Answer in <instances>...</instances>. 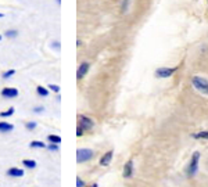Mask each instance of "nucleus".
I'll use <instances>...</instances> for the list:
<instances>
[{
    "label": "nucleus",
    "mask_w": 208,
    "mask_h": 187,
    "mask_svg": "<svg viewBox=\"0 0 208 187\" xmlns=\"http://www.w3.org/2000/svg\"><path fill=\"white\" fill-rule=\"evenodd\" d=\"M192 83L198 91H201L203 94L208 96V81L201 76H193L192 78Z\"/></svg>",
    "instance_id": "nucleus-1"
},
{
    "label": "nucleus",
    "mask_w": 208,
    "mask_h": 187,
    "mask_svg": "<svg viewBox=\"0 0 208 187\" xmlns=\"http://www.w3.org/2000/svg\"><path fill=\"white\" fill-rule=\"evenodd\" d=\"M93 158V151L89 148H79L76 151V162L82 164V162H88Z\"/></svg>",
    "instance_id": "nucleus-2"
},
{
    "label": "nucleus",
    "mask_w": 208,
    "mask_h": 187,
    "mask_svg": "<svg viewBox=\"0 0 208 187\" xmlns=\"http://www.w3.org/2000/svg\"><path fill=\"white\" fill-rule=\"evenodd\" d=\"M198 159H200V153H194L192 155V159H190V165L187 168V176L193 177L198 171Z\"/></svg>",
    "instance_id": "nucleus-3"
},
{
    "label": "nucleus",
    "mask_w": 208,
    "mask_h": 187,
    "mask_svg": "<svg viewBox=\"0 0 208 187\" xmlns=\"http://www.w3.org/2000/svg\"><path fill=\"white\" fill-rule=\"evenodd\" d=\"M78 125L82 127L83 130H90L92 127L94 126V122L90 119L89 117H85V115H79L78 117Z\"/></svg>",
    "instance_id": "nucleus-4"
},
{
    "label": "nucleus",
    "mask_w": 208,
    "mask_h": 187,
    "mask_svg": "<svg viewBox=\"0 0 208 187\" xmlns=\"http://www.w3.org/2000/svg\"><path fill=\"white\" fill-rule=\"evenodd\" d=\"M176 68H168V67H160L156 69V76L157 78H169L172 73H175Z\"/></svg>",
    "instance_id": "nucleus-5"
},
{
    "label": "nucleus",
    "mask_w": 208,
    "mask_h": 187,
    "mask_svg": "<svg viewBox=\"0 0 208 187\" xmlns=\"http://www.w3.org/2000/svg\"><path fill=\"white\" fill-rule=\"evenodd\" d=\"M2 96L4 99H16L18 96V90L16 87H4L2 90Z\"/></svg>",
    "instance_id": "nucleus-6"
},
{
    "label": "nucleus",
    "mask_w": 208,
    "mask_h": 187,
    "mask_svg": "<svg viewBox=\"0 0 208 187\" xmlns=\"http://www.w3.org/2000/svg\"><path fill=\"white\" fill-rule=\"evenodd\" d=\"M89 68H90V64H89V62H82V64L79 65L78 71H76V78L82 79L83 76H86V73L89 72Z\"/></svg>",
    "instance_id": "nucleus-7"
},
{
    "label": "nucleus",
    "mask_w": 208,
    "mask_h": 187,
    "mask_svg": "<svg viewBox=\"0 0 208 187\" xmlns=\"http://www.w3.org/2000/svg\"><path fill=\"white\" fill-rule=\"evenodd\" d=\"M133 175V161H128L124 166V177H130Z\"/></svg>",
    "instance_id": "nucleus-8"
},
{
    "label": "nucleus",
    "mask_w": 208,
    "mask_h": 187,
    "mask_svg": "<svg viewBox=\"0 0 208 187\" xmlns=\"http://www.w3.org/2000/svg\"><path fill=\"white\" fill-rule=\"evenodd\" d=\"M112 155H114V153L112 151H108V153H106L102 157V159H100V165L102 166H107L111 162V159H112Z\"/></svg>",
    "instance_id": "nucleus-9"
},
{
    "label": "nucleus",
    "mask_w": 208,
    "mask_h": 187,
    "mask_svg": "<svg viewBox=\"0 0 208 187\" xmlns=\"http://www.w3.org/2000/svg\"><path fill=\"white\" fill-rule=\"evenodd\" d=\"M7 175L11 177H22L24 176V171L20 168H10L7 171Z\"/></svg>",
    "instance_id": "nucleus-10"
},
{
    "label": "nucleus",
    "mask_w": 208,
    "mask_h": 187,
    "mask_svg": "<svg viewBox=\"0 0 208 187\" xmlns=\"http://www.w3.org/2000/svg\"><path fill=\"white\" fill-rule=\"evenodd\" d=\"M13 129H14V125H11L8 122H0V132H2V133L11 132Z\"/></svg>",
    "instance_id": "nucleus-11"
},
{
    "label": "nucleus",
    "mask_w": 208,
    "mask_h": 187,
    "mask_svg": "<svg viewBox=\"0 0 208 187\" xmlns=\"http://www.w3.org/2000/svg\"><path fill=\"white\" fill-rule=\"evenodd\" d=\"M22 164H24V166H25V168H28V169L36 168V162H35L34 159H24Z\"/></svg>",
    "instance_id": "nucleus-12"
},
{
    "label": "nucleus",
    "mask_w": 208,
    "mask_h": 187,
    "mask_svg": "<svg viewBox=\"0 0 208 187\" xmlns=\"http://www.w3.org/2000/svg\"><path fill=\"white\" fill-rule=\"evenodd\" d=\"M193 137L198 139V140H200V139H203V140H208V132H207V130H204V132L194 133V135H193Z\"/></svg>",
    "instance_id": "nucleus-13"
},
{
    "label": "nucleus",
    "mask_w": 208,
    "mask_h": 187,
    "mask_svg": "<svg viewBox=\"0 0 208 187\" xmlns=\"http://www.w3.org/2000/svg\"><path fill=\"white\" fill-rule=\"evenodd\" d=\"M47 140L50 141V143H56V144H60L61 143V137L57 135H49L47 136Z\"/></svg>",
    "instance_id": "nucleus-14"
},
{
    "label": "nucleus",
    "mask_w": 208,
    "mask_h": 187,
    "mask_svg": "<svg viewBox=\"0 0 208 187\" xmlns=\"http://www.w3.org/2000/svg\"><path fill=\"white\" fill-rule=\"evenodd\" d=\"M36 91H38V94L42 96V97H47V96H49V90H47L46 87H43V86H38Z\"/></svg>",
    "instance_id": "nucleus-15"
},
{
    "label": "nucleus",
    "mask_w": 208,
    "mask_h": 187,
    "mask_svg": "<svg viewBox=\"0 0 208 187\" xmlns=\"http://www.w3.org/2000/svg\"><path fill=\"white\" fill-rule=\"evenodd\" d=\"M14 114V108L11 107V108H8L7 111H3V112H0V117L2 118H7V117H11V115Z\"/></svg>",
    "instance_id": "nucleus-16"
},
{
    "label": "nucleus",
    "mask_w": 208,
    "mask_h": 187,
    "mask_svg": "<svg viewBox=\"0 0 208 187\" xmlns=\"http://www.w3.org/2000/svg\"><path fill=\"white\" fill-rule=\"evenodd\" d=\"M31 147L32 148H44V147H46V144H44L43 143V141H32V143H31Z\"/></svg>",
    "instance_id": "nucleus-17"
},
{
    "label": "nucleus",
    "mask_w": 208,
    "mask_h": 187,
    "mask_svg": "<svg viewBox=\"0 0 208 187\" xmlns=\"http://www.w3.org/2000/svg\"><path fill=\"white\" fill-rule=\"evenodd\" d=\"M4 35H6L7 38H16L17 35H18V32H17V31H14V29H11V31H7V32H6Z\"/></svg>",
    "instance_id": "nucleus-18"
},
{
    "label": "nucleus",
    "mask_w": 208,
    "mask_h": 187,
    "mask_svg": "<svg viewBox=\"0 0 208 187\" xmlns=\"http://www.w3.org/2000/svg\"><path fill=\"white\" fill-rule=\"evenodd\" d=\"M14 73H16V69H10V71H7V72L3 73V78L7 79V78H10V76H13Z\"/></svg>",
    "instance_id": "nucleus-19"
},
{
    "label": "nucleus",
    "mask_w": 208,
    "mask_h": 187,
    "mask_svg": "<svg viewBox=\"0 0 208 187\" xmlns=\"http://www.w3.org/2000/svg\"><path fill=\"white\" fill-rule=\"evenodd\" d=\"M25 127L28 130H34L35 127H36V122H26L25 123Z\"/></svg>",
    "instance_id": "nucleus-20"
},
{
    "label": "nucleus",
    "mask_w": 208,
    "mask_h": 187,
    "mask_svg": "<svg viewBox=\"0 0 208 187\" xmlns=\"http://www.w3.org/2000/svg\"><path fill=\"white\" fill-rule=\"evenodd\" d=\"M47 148H49L50 151H58V144H56V143H50L49 145H47Z\"/></svg>",
    "instance_id": "nucleus-21"
},
{
    "label": "nucleus",
    "mask_w": 208,
    "mask_h": 187,
    "mask_svg": "<svg viewBox=\"0 0 208 187\" xmlns=\"http://www.w3.org/2000/svg\"><path fill=\"white\" fill-rule=\"evenodd\" d=\"M49 89H50V90H53V91H56V93L60 91V86H57V85H49Z\"/></svg>",
    "instance_id": "nucleus-22"
},
{
    "label": "nucleus",
    "mask_w": 208,
    "mask_h": 187,
    "mask_svg": "<svg viewBox=\"0 0 208 187\" xmlns=\"http://www.w3.org/2000/svg\"><path fill=\"white\" fill-rule=\"evenodd\" d=\"M76 187H85V183H83V180L81 177H76Z\"/></svg>",
    "instance_id": "nucleus-23"
},
{
    "label": "nucleus",
    "mask_w": 208,
    "mask_h": 187,
    "mask_svg": "<svg viewBox=\"0 0 208 187\" xmlns=\"http://www.w3.org/2000/svg\"><path fill=\"white\" fill-rule=\"evenodd\" d=\"M83 132H85V130H83L82 127L78 125V127H76V136H78V137H81V136L83 135Z\"/></svg>",
    "instance_id": "nucleus-24"
},
{
    "label": "nucleus",
    "mask_w": 208,
    "mask_h": 187,
    "mask_svg": "<svg viewBox=\"0 0 208 187\" xmlns=\"http://www.w3.org/2000/svg\"><path fill=\"white\" fill-rule=\"evenodd\" d=\"M128 6H129V0H124V4H122V11L128 10Z\"/></svg>",
    "instance_id": "nucleus-25"
},
{
    "label": "nucleus",
    "mask_w": 208,
    "mask_h": 187,
    "mask_svg": "<svg viewBox=\"0 0 208 187\" xmlns=\"http://www.w3.org/2000/svg\"><path fill=\"white\" fill-rule=\"evenodd\" d=\"M34 111L36 112V114H39V112H43V107H36V108H34Z\"/></svg>",
    "instance_id": "nucleus-26"
},
{
    "label": "nucleus",
    "mask_w": 208,
    "mask_h": 187,
    "mask_svg": "<svg viewBox=\"0 0 208 187\" xmlns=\"http://www.w3.org/2000/svg\"><path fill=\"white\" fill-rule=\"evenodd\" d=\"M2 17H3V14H2V13H0V18H2Z\"/></svg>",
    "instance_id": "nucleus-27"
},
{
    "label": "nucleus",
    "mask_w": 208,
    "mask_h": 187,
    "mask_svg": "<svg viewBox=\"0 0 208 187\" xmlns=\"http://www.w3.org/2000/svg\"><path fill=\"white\" fill-rule=\"evenodd\" d=\"M0 40H2V36H0Z\"/></svg>",
    "instance_id": "nucleus-28"
}]
</instances>
